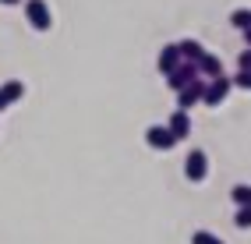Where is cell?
I'll use <instances>...</instances> for the list:
<instances>
[{"label": "cell", "mask_w": 251, "mask_h": 244, "mask_svg": "<svg viewBox=\"0 0 251 244\" xmlns=\"http://www.w3.org/2000/svg\"><path fill=\"white\" fill-rule=\"evenodd\" d=\"M177 50H180V60H191V64H195L198 57L205 53V46L198 43V39H180V43H177Z\"/></svg>", "instance_id": "8fae6325"}, {"label": "cell", "mask_w": 251, "mask_h": 244, "mask_svg": "<svg viewBox=\"0 0 251 244\" xmlns=\"http://www.w3.org/2000/svg\"><path fill=\"white\" fill-rule=\"evenodd\" d=\"M163 78H166V85H170L174 92H180L184 85H191V81L198 78V68H195V64H191V60H180V64H177V68H174L170 74H163Z\"/></svg>", "instance_id": "5b68a950"}, {"label": "cell", "mask_w": 251, "mask_h": 244, "mask_svg": "<svg viewBox=\"0 0 251 244\" xmlns=\"http://www.w3.org/2000/svg\"><path fill=\"white\" fill-rule=\"evenodd\" d=\"M145 145L156 149V152H170L177 145V138L166 131V124H152V127H145Z\"/></svg>", "instance_id": "277c9868"}, {"label": "cell", "mask_w": 251, "mask_h": 244, "mask_svg": "<svg viewBox=\"0 0 251 244\" xmlns=\"http://www.w3.org/2000/svg\"><path fill=\"white\" fill-rule=\"evenodd\" d=\"M230 85H237V89H244V92H251V71H237L230 78Z\"/></svg>", "instance_id": "2e32d148"}, {"label": "cell", "mask_w": 251, "mask_h": 244, "mask_svg": "<svg viewBox=\"0 0 251 244\" xmlns=\"http://www.w3.org/2000/svg\"><path fill=\"white\" fill-rule=\"evenodd\" d=\"M184 177H188L191 184H202L209 177V156H205V149H191V156L184 159Z\"/></svg>", "instance_id": "7a4b0ae2"}, {"label": "cell", "mask_w": 251, "mask_h": 244, "mask_svg": "<svg viewBox=\"0 0 251 244\" xmlns=\"http://www.w3.org/2000/svg\"><path fill=\"white\" fill-rule=\"evenodd\" d=\"M195 68H198V78H216V74H223V60L205 50L202 57L195 60Z\"/></svg>", "instance_id": "9c48e42d"}, {"label": "cell", "mask_w": 251, "mask_h": 244, "mask_svg": "<svg viewBox=\"0 0 251 244\" xmlns=\"http://www.w3.org/2000/svg\"><path fill=\"white\" fill-rule=\"evenodd\" d=\"M237 64H241V71H251V50H241Z\"/></svg>", "instance_id": "e0dca14e"}, {"label": "cell", "mask_w": 251, "mask_h": 244, "mask_svg": "<svg viewBox=\"0 0 251 244\" xmlns=\"http://www.w3.org/2000/svg\"><path fill=\"white\" fill-rule=\"evenodd\" d=\"M241 36H244V46H248V50H251V28H244V32H241Z\"/></svg>", "instance_id": "ac0fdd59"}, {"label": "cell", "mask_w": 251, "mask_h": 244, "mask_svg": "<svg viewBox=\"0 0 251 244\" xmlns=\"http://www.w3.org/2000/svg\"><path fill=\"white\" fill-rule=\"evenodd\" d=\"M22 96H25V85H22V81H7V85H0V110L14 106Z\"/></svg>", "instance_id": "30bf717a"}, {"label": "cell", "mask_w": 251, "mask_h": 244, "mask_svg": "<svg viewBox=\"0 0 251 244\" xmlns=\"http://www.w3.org/2000/svg\"><path fill=\"white\" fill-rule=\"evenodd\" d=\"M191 244H223L216 234H209V230H195L191 234Z\"/></svg>", "instance_id": "9a60e30c"}, {"label": "cell", "mask_w": 251, "mask_h": 244, "mask_svg": "<svg viewBox=\"0 0 251 244\" xmlns=\"http://www.w3.org/2000/svg\"><path fill=\"white\" fill-rule=\"evenodd\" d=\"M230 198L237 202V205H251V184H233Z\"/></svg>", "instance_id": "4fadbf2b"}, {"label": "cell", "mask_w": 251, "mask_h": 244, "mask_svg": "<svg viewBox=\"0 0 251 244\" xmlns=\"http://www.w3.org/2000/svg\"><path fill=\"white\" fill-rule=\"evenodd\" d=\"M202 92H205V81H202V78H195L191 85H184V89L177 92V110H191V106H198V103H202Z\"/></svg>", "instance_id": "8992f818"}, {"label": "cell", "mask_w": 251, "mask_h": 244, "mask_svg": "<svg viewBox=\"0 0 251 244\" xmlns=\"http://www.w3.org/2000/svg\"><path fill=\"white\" fill-rule=\"evenodd\" d=\"M0 4H4V7H18L22 0H0Z\"/></svg>", "instance_id": "d6986e66"}, {"label": "cell", "mask_w": 251, "mask_h": 244, "mask_svg": "<svg viewBox=\"0 0 251 244\" xmlns=\"http://www.w3.org/2000/svg\"><path fill=\"white\" fill-rule=\"evenodd\" d=\"M180 64V50H177V43H166L163 50H159V57H156V68H159V74H170L174 68Z\"/></svg>", "instance_id": "ba28073f"}, {"label": "cell", "mask_w": 251, "mask_h": 244, "mask_svg": "<svg viewBox=\"0 0 251 244\" xmlns=\"http://www.w3.org/2000/svg\"><path fill=\"white\" fill-rule=\"evenodd\" d=\"M25 18H28V25L36 32H50V25H53L46 0H25Z\"/></svg>", "instance_id": "3957f363"}, {"label": "cell", "mask_w": 251, "mask_h": 244, "mask_svg": "<svg viewBox=\"0 0 251 244\" xmlns=\"http://www.w3.org/2000/svg\"><path fill=\"white\" fill-rule=\"evenodd\" d=\"M237 230H251V205H237V216H233Z\"/></svg>", "instance_id": "5bb4252c"}, {"label": "cell", "mask_w": 251, "mask_h": 244, "mask_svg": "<svg viewBox=\"0 0 251 244\" xmlns=\"http://www.w3.org/2000/svg\"><path fill=\"white\" fill-rule=\"evenodd\" d=\"M230 78L226 74H216L205 81V92H202V106H223L226 103V96H230Z\"/></svg>", "instance_id": "6da1fadb"}, {"label": "cell", "mask_w": 251, "mask_h": 244, "mask_svg": "<svg viewBox=\"0 0 251 244\" xmlns=\"http://www.w3.org/2000/svg\"><path fill=\"white\" fill-rule=\"evenodd\" d=\"M230 25L237 28V32L251 28V7H237V11H230Z\"/></svg>", "instance_id": "7c38bea8"}, {"label": "cell", "mask_w": 251, "mask_h": 244, "mask_svg": "<svg viewBox=\"0 0 251 244\" xmlns=\"http://www.w3.org/2000/svg\"><path fill=\"white\" fill-rule=\"evenodd\" d=\"M166 131H170L177 142L188 138V135H191V117H188V110H174L170 121H166Z\"/></svg>", "instance_id": "52a82bcc"}]
</instances>
